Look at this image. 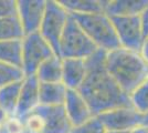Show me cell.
<instances>
[{
  "instance_id": "obj_21",
  "label": "cell",
  "mask_w": 148,
  "mask_h": 133,
  "mask_svg": "<svg viewBox=\"0 0 148 133\" xmlns=\"http://www.w3.org/2000/svg\"><path fill=\"white\" fill-rule=\"evenodd\" d=\"M25 133H45V120L41 112L36 109L22 119Z\"/></svg>"
},
{
  "instance_id": "obj_32",
  "label": "cell",
  "mask_w": 148,
  "mask_h": 133,
  "mask_svg": "<svg viewBox=\"0 0 148 133\" xmlns=\"http://www.w3.org/2000/svg\"><path fill=\"white\" fill-rule=\"evenodd\" d=\"M130 131L128 132H124V131H106V133H130Z\"/></svg>"
},
{
  "instance_id": "obj_33",
  "label": "cell",
  "mask_w": 148,
  "mask_h": 133,
  "mask_svg": "<svg viewBox=\"0 0 148 133\" xmlns=\"http://www.w3.org/2000/svg\"><path fill=\"white\" fill-rule=\"evenodd\" d=\"M0 133H1V123H0Z\"/></svg>"
},
{
  "instance_id": "obj_6",
  "label": "cell",
  "mask_w": 148,
  "mask_h": 133,
  "mask_svg": "<svg viewBox=\"0 0 148 133\" xmlns=\"http://www.w3.org/2000/svg\"><path fill=\"white\" fill-rule=\"evenodd\" d=\"M22 48V71L25 76H33L45 60L56 54L52 47L40 34V32L27 34Z\"/></svg>"
},
{
  "instance_id": "obj_23",
  "label": "cell",
  "mask_w": 148,
  "mask_h": 133,
  "mask_svg": "<svg viewBox=\"0 0 148 133\" xmlns=\"http://www.w3.org/2000/svg\"><path fill=\"white\" fill-rule=\"evenodd\" d=\"M25 76L22 69L0 62V88L12 82L23 80Z\"/></svg>"
},
{
  "instance_id": "obj_26",
  "label": "cell",
  "mask_w": 148,
  "mask_h": 133,
  "mask_svg": "<svg viewBox=\"0 0 148 133\" xmlns=\"http://www.w3.org/2000/svg\"><path fill=\"white\" fill-rule=\"evenodd\" d=\"M18 16V0H0V19Z\"/></svg>"
},
{
  "instance_id": "obj_17",
  "label": "cell",
  "mask_w": 148,
  "mask_h": 133,
  "mask_svg": "<svg viewBox=\"0 0 148 133\" xmlns=\"http://www.w3.org/2000/svg\"><path fill=\"white\" fill-rule=\"evenodd\" d=\"M22 40L0 41V62L22 69Z\"/></svg>"
},
{
  "instance_id": "obj_20",
  "label": "cell",
  "mask_w": 148,
  "mask_h": 133,
  "mask_svg": "<svg viewBox=\"0 0 148 133\" xmlns=\"http://www.w3.org/2000/svg\"><path fill=\"white\" fill-rule=\"evenodd\" d=\"M25 37L18 16L0 19V41L20 40Z\"/></svg>"
},
{
  "instance_id": "obj_11",
  "label": "cell",
  "mask_w": 148,
  "mask_h": 133,
  "mask_svg": "<svg viewBox=\"0 0 148 133\" xmlns=\"http://www.w3.org/2000/svg\"><path fill=\"white\" fill-rule=\"evenodd\" d=\"M64 109L73 127L84 124L85 122L95 116L92 112V109L90 108L88 103L79 90L68 89Z\"/></svg>"
},
{
  "instance_id": "obj_7",
  "label": "cell",
  "mask_w": 148,
  "mask_h": 133,
  "mask_svg": "<svg viewBox=\"0 0 148 133\" xmlns=\"http://www.w3.org/2000/svg\"><path fill=\"white\" fill-rule=\"evenodd\" d=\"M111 19L115 27L121 47L128 50L142 52L146 37L143 30L140 14L111 17Z\"/></svg>"
},
{
  "instance_id": "obj_19",
  "label": "cell",
  "mask_w": 148,
  "mask_h": 133,
  "mask_svg": "<svg viewBox=\"0 0 148 133\" xmlns=\"http://www.w3.org/2000/svg\"><path fill=\"white\" fill-rule=\"evenodd\" d=\"M69 13H88L104 12V0H59Z\"/></svg>"
},
{
  "instance_id": "obj_31",
  "label": "cell",
  "mask_w": 148,
  "mask_h": 133,
  "mask_svg": "<svg viewBox=\"0 0 148 133\" xmlns=\"http://www.w3.org/2000/svg\"><path fill=\"white\" fill-rule=\"evenodd\" d=\"M143 127H148V112L144 114V118H143Z\"/></svg>"
},
{
  "instance_id": "obj_3",
  "label": "cell",
  "mask_w": 148,
  "mask_h": 133,
  "mask_svg": "<svg viewBox=\"0 0 148 133\" xmlns=\"http://www.w3.org/2000/svg\"><path fill=\"white\" fill-rule=\"evenodd\" d=\"M70 14L77 21V23L86 32V34L99 49L110 52L121 48L113 21L111 17H108L105 12Z\"/></svg>"
},
{
  "instance_id": "obj_4",
  "label": "cell",
  "mask_w": 148,
  "mask_h": 133,
  "mask_svg": "<svg viewBox=\"0 0 148 133\" xmlns=\"http://www.w3.org/2000/svg\"><path fill=\"white\" fill-rule=\"evenodd\" d=\"M97 50L99 48L90 39L86 32L70 14L60 42V57L62 59H87Z\"/></svg>"
},
{
  "instance_id": "obj_34",
  "label": "cell",
  "mask_w": 148,
  "mask_h": 133,
  "mask_svg": "<svg viewBox=\"0 0 148 133\" xmlns=\"http://www.w3.org/2000/svg\"><path fill=\"white\" fill-rule=\"evenodd\" d=\"M147 129H148V127H147Z\"/></svg>"
},
{
  "instance_id": "obj_25",
  "label": "cell",
  "mask_w": 148,
  "mask_h": 133,
  "mask_svg": "<svg viewBox=\"0 0 148 133\" xmlns=\"http://www.w3.org/2000/svg\"><path fill=\"white\" fill-rule=\"evenodd\" d=\"M1 133H25L22 119L17 115H11L1 124Z\"/></svg>"
},
{
  "instance_id": "obj_28",
  "label": "cell",
  "mask_w": 148,
  "mask_h": 133,
  "mask_svg": "<svg viewBox=\"0 0 148 133\" xmlns=\"http://www.w3.org/2000/svg\"><path fill=\"white\" fill-rule=\"evenodd\" d=\"M142 54L148 62V36L145 38V41H144V45L142 48Z\"/></svg>"
},
{
  "instance_id": "obj_9",
  "label": "cell",
  "mask_w": 148,
  "mask_h": 133,
  "mask_svg": "<svg viewBox=\"0 0 148 133\" xmlns=\"http://www.w3.org/2000/svg\"><path fill=\"white\" fill-rule=\"evenodd\" d=\"M47 10V0H18V18L25 34L40 31Z\"/></svg>"
},
{
  "instance_id": "obj_27",
  "label": "cell",
  "mask_w": 148,
  "mask_h": 133,
  "mask_svg": "<svg viewBox=\"0 0 148 133\" xmlns=\"http://www.w3.org/2000/svg\"><path fill=\"white\" fill-rule=\"evenodd\" d=\"M140 20H142L144 34H145V37H147L148 36V6L146 7V9L140 13Z\"/></svg>"
},
{
  "instance_id": "obj_18",
  "label": "cell",
  "mask_w": 148,
  "mask_h": 133,
  "mask_svg": "<svg viewBox=\"0 0 148 133\" xmlns=\"http://www.w3.org/2000/svg\"><path fill=\"white\" fill-rule=\"evenodd\" d=\"M22 81L20 80L0 88V108L3 109L9 116L17 113Z\"/></svg>"
},
{
  "instance_id": "obj_22",
  "label": "cell",
  "mask_w": 148,
  "mask_h": 133,
  "mask_svg": "<svg viewBox=\"0 0 148 133\" xmlns=\"http://www.w3.org/2000/svg\"><path fill=\"white\" fill-rule=\"evenodd\" d=\"M132 104L137 111L145 114L148 112V79L143 82L135 91L130 94Z\"/></svg>"
},
{
  "instance_id": "obj_14",
  "label": "cell",
  "mask_w": 148,
  "mask_h": 133,
  "mask_svg": "<svg viewBox=\"0 0 148 133\" xmlns=\"http://www.w3.org/2000/svg\"><path fill=\"white\" fill-rule=\"evenodd\" d=\"M148 6V0H104V12L108 17L139 16Z\"/></svg>"
},
{
  "instance_id": "obj_5",
  "label": "cell",
  "mask_w": 148,
  "mask_h": 133,
  "mask_svg": "<svg viewBox=\"0 0 148 133\" xmlns=\"http://www.w3.org/2000/svg\"><path fill=\"white\" fill-rule=\"evenodd\" d=\"M69 18L70 13L59 2V0H47V10L39 32L59 57L60 42Z\"/></svg>"
},
{
  "instance_id": "obj_2",
  "label": "cell",
  "mask_w": 148,
  "mask_h": 133,
  "mask_svg": "<svg viewBox=\"0 0 148 133\" xmlns=\"http://www.w3.org/2000/svg\"><path fill=\"white\" fill-rule=\"evenodd\" d=\"M106 67L126 94H130L148 79V62L142 52L118 48L106 52Z\"/></svg>"
},
{
  "instance_id": "obj_24",
  "label": "cell",
  "mask_w": 148,
  "mask_h": 133,
  "mask_svg": "<svg viewBox=\"0 0 148 133\" xmlns=\"http://www.w3.org/2000/svg\"><path fill=\"white\" fill-rule=\"evenodd\" d=\"M70 133H106V129L99 119V116H94L84 124L74 127Z\"/></svg>"
},
{
  "instance_id": "obj_8",
  "label": "cell",
  "mask_w": 148,
  "mask_h": 133,
  "mask_svg": "<svg viewBox=\"0 0 148 133\" xmlns=\"http://www.w3.org/2000/svg\"><path fill=\"white\" fill-rule=\"evenodd\" d=\"M106 131L128 132L143 125L144 114L137 111L133 105L119 107L108 110L97 115Z\"/></svg>"
},
{
  "instance_id": "obj_16",
  "label": "cell",
  "mask_w": 148,
  "mask_h": 133,
  "mask_svg": "<svg viewBox=\"0 0 148 133\" xmlns=\"http://www.w3.org/2000/svg\"><path fill=\"white\" fill-rule=\"evenodd\" d=\"M38 80L40 83H56L62 82L63 78V61L59 56H52L45 60L38 69Z\"/></svg>"
},
{
  "instance_id": "obj_1",
  "label": "cell",
  "mask_w": 148,
  "mask_h": 133,
  "mask_svg": "<svg viewBox=\"0 0 148 133\" xmlns=\"http://www.w3.org/2000/svg\"><path fill=\"white\" fill-rule=\"evenodd\" d=\"M87 73L79 91L95 116L108 110L133 105L130 96L124 92L108 72L106 51L99 50L86 59Z\"/></svg>"
},
{
  "instance_id": "obj_30",
  "label": "cell",
  "mask_w": 148,
  "mask_h": 133,
  "mask_svg": "<svg viewBox=\"0 0 148 133\" xmlns=\"http://www.w3.org/2000/svg\"><path fill=\"white\" fill-rule=\"evenodd\" d=\"M130 133H148V129L142 125V127H138L134 130H132Z\"/></svg>"
},
{
  "instance_id": "obj_12",
  "label": "cell",
  "mask_w": 148,
  "mask_h": 133,
  "mask_svg": "<svg viewBox=\"0 0 148 133\" xmlns=\"http://www.w3.org/2000/svg\"><path fill=\"white\" fill-rule=\"evenodd\" d=\"M38 110L45 120V133H70L73 129L64 105H39Z\"/></svg>"
},
{
  "instance_id": "obj_13",
  "label": "cell",
  "mask_w": 148,
  "mask_h": 133,
  "mask_svg": "<svg viewBox=\"0 0 148 133\" xmlns=\"http://www.w3.org/2000/svg\"><path fill=\"white\" fill-rule=\"evenodd\" d=\"M63 61V78L62 82L70 90H79L84 82L87 73L86 59H62Z\"/></svg>"
},
{
  "instance_id": "obj_10",
  "label": "cell",
  "mask_w": 148,
  "mask_h": 133,
  "mask_svg": "<svg viewBox=\"0 0 148 133\" xmlns=\"http://www.w3.org/2000/svg\"><path fill=\"white\" fill-rule=\"evenodd\" d=\"M40 105V81L36 74L25 76L16 115L23 119Z\"/></svg>"
},
{
  "instance_id": "obj_29",
  "label": "cell",
  "mask_w": 148,
  "mask_h": 133,
  "mask_svg": "<svg viewBox=\"0 0 148 133\" xmlns=\"http://www.w3.org/2000/svg\"><path fill=\"white\" fill-rule=\"evenodd\" d=\"M9 118V115H8V113H7L6 111L3 110L2 108H0V123L2 124L5 121L7 120Z\"/></svg>"
},
{
  "instance_id": "obj_15",
  "label": "cell",
  "mask_w": 148,
  "mask_h": 133,
  "mask_svg": "<svg viewBox=\"0 0 148 133\" xmlns=\"http://www.w3.org/2000/svg\"><path fill=\"white\" fill-rule=\"evenodd\" d=\"M68 88L63 82L40 83V105H64Z\"/></svg>"
}]
</instances>
